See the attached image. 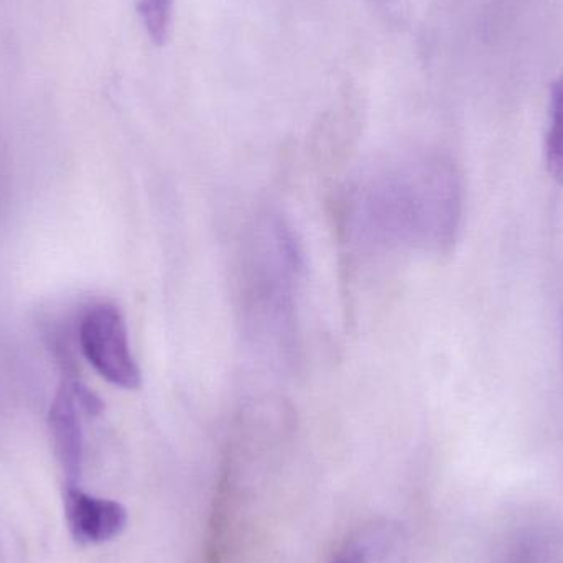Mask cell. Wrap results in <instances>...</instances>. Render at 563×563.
Instances as JSON below:
<instances>
[{
	"label": "cell",
	"instance_id": "2",
	"mask_svg": "<svg viewBox=\"0 0 563 563\" xmlns=\"http://www.w3.org/2000/svg\"><path fill=\"white\" fill-rule=\"evenodd\" d=\"M79 344L86 360L109 384L129 390L141 386L128 324L115 305L101 301L86 310L79 323Z\"/></svg>",
	"mask_w": 563,
	"mask_h": 563
},
{
	"label": "cell",
	"instance_id": "6",
	"mask_svg": "<svg viewBox=\"0 0 563 563\" xmlns=\"http://www.w3.org/2000/svg\"><path fill=\"white\" fill-rule=\"evenodd\" d=\"M137 10L148 38L164 45L170 32L174 0H139Z\"/></svg>",
	"mask_w": 563,
	"mask_h": 563
},
{
	"label": "cell",
	"instance_id": "7",
	"mask_svg": "<svg viewBox=\"0 0 563 563\" xmlns=\"http://www.w3.org/2000/svg\"><path fill=\"white\" fill-rule=\"evenodd\" d=\"M374 538L351 539L330 563H369L373 561Z\"/></svg>",
	"mask_w": 563,
	"mask_h": 563
},
{
	"label": "cell",
	"instance_id": "5",
	"mask_svg": "<svg viewBox=\"0 0 563 563\" xmlns=\"http://www.w3.org/2000/svg\"><path fill=\"white\" fill-rule=\"evenodd\" d=\"M545 162L551 177L563 184V76L552 86L545 132Z\"/></svg>",
	"mask_w": 563,
	"mask_h": 563
},
{
	"label": "cell",
	"instance_id": "3",
	"mask_svg": "<svg viewBox=\"0 0 563 563\" xmlns=\"http://www.w3.org/2000/svg\"><path fill=\"white\" fill-rule=\"evenodd\" d=\"M65 518L79 544H104L124 531L128 512L119 503L96 498L76 485L65 489Z\"/></svg>",
	"mask_w": 563,
	"mask_h": 563
},
{
	"label": "cell",
	"instance_id": "8",
	"mask_svg": "<svg viewBox=\"0 0 563 563\" xmlns=\"http://www.w3.org/2000/svg\"><path fill=\"white\" fill-rule=\"evenodd\" d=\"M562 343H563V321H562Z\"/></svg>",
	"mask_w": 563,
	"mask_h": 563
},
{
	"label": "cell",
	"instance_id": "4",
	"mask_svg": "<svg viewBox=\"0 0 563 563\" xmlns=\"http://www.w3.org/2000/svg\"><path fill=\"white\" fill-rule=\"evenodd\" d=\"M82 412L76 399L73 380L65 379L49 407V432L56 459L66 473L68 485H76L82 466Z\"/></svg>",
	"mask_w": 563,
	"mask_h": 563
},
{
	"label": "cell",
	"instance_id": "1",
	"mask_svg": "<svg viewBox=\"0 0 563 563\" xmlns=\"http://www.w3.org/2000/svg\"><path fill=\"white\" fill-rule=\"evenodd\" d=\"M463 185L450 162L377 170L357 188L351 217L374 246L449 253L459 238Z\"/></svg>",
	"mask_w": 563,
	"mask_h": 563
}]
</instances>
